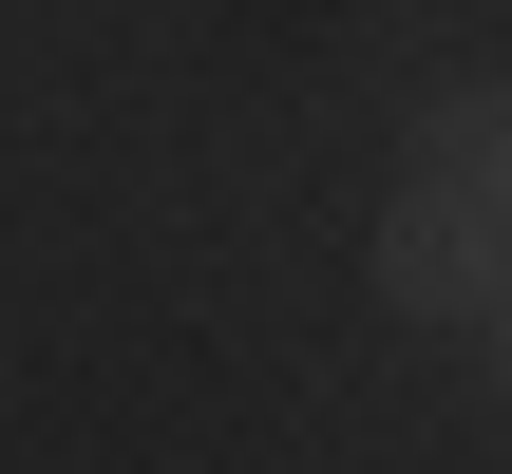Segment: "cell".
<instances>
[{
	"label": "cell",
	"mask_w": 512,
	"mask_h": 474,
	"mask_svg": "<svg viewBox=\"0 0 512 474\" xmlns=\"http://www.w3.org/2000/svg\"><path fill=\"white\" fill-rule=\"evenodd\" d=\"M380 304H399V323H494L512 304V190L494 171H399V209H380Z\"/></svg>",
	"instance_id": "1"
},
{
	"label": "cell",
	"mask_w": 512,
	"mask_h": 474,
	"mask_svg": "<svg viewBox=\"0 0 512 474\" xmlns=\"http://www.w3.org/2000/svg\"><path fill=\"white\" fill-rule=\"evenodd\" d=\"M475 342H494V380H512V304H494V323H475Z\"/></svg>",
	"instance_id": "3"
},
{
	"label": "cell",
	"mask_w": 512,
	"mask_h": 474,
	"mask_svg": "<svg viewBox=\"0 0 512 474\" xmlns=\"http://www.w3.org/2000/svg\"><path fill=\"white\" fill-rule=\"evenodd\" d=\"M494 190H512V133H494Z\"/></svg>",
	"instance_id": "4"
},
{
	"label": "cell",
	"mask_w": 512,
	"mask_h": 474,
	"mask_svg": "<svg viewBox=\"0 0 512 474\" xmlns=\"http://www.w3.org/2000/svg\"><path fill=\"white\" fill-rule=\"evenodd\" d=\"M494 133H512V95H475V76L418 95V171H494Z\"/></svg>",
	"instance_id": "2"
}]
</instances>
